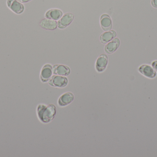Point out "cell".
I'll use <instances>...</instances> for the list:
<instances>
[{
	"label": "cell",
	"instance_id": "obj_1",
	"mask_svg": "<svg viewBox=\"0 0 157 157\" xmlns=\"http://www.w3.org/2000/svg\"><path fill=\"white\" fill-rule=\"evenodd\" d=\"M56 112L57 108L53 104H39L37 108L38 118L43 123H49L53 120L56 116Z\"/></svg>",
	"mask_w": 157,
	"mask_h": 157
},
{
	"label": "cell",
	"instance_id": "obj_2",
	"mask_svg": "<svg viewBox=\"0 0 157 157\" xmlns=\"http://www.w3.org/2000/svg\"><path fill=\"white\" fill-rule=\"evenodd\" d=\"M68 79L64 76L59 75H53L52 76L48 81V84L53 87L62 88L68 85Z\"/></svg>",
	"mask_w": 157,
	"mask_h": 157
},
{
	"label": "cell",
	"instance_id": "obj_3",
	"mask_svg": "<svg viewBox=\"0 0 157 157\" xmlns=\"http://www.w3.org/2000/svg\"><path fill=\"white\" fill-rule=\"evenodd\" d=\"M6 5L9 9L17 14H20L24 12L25 6L17 0H7Z\"/></svg>",
	"mask_w": 157,
	"mask_h": 157
},
{
	"label": "cell",
	"instance_id": "obj_4",
	"mask_svg": "<svg viewBox=\"0 0 157 157\" xmlns=\"http://www.w3.org/2000/svg\"><path fill=\"white\" fill-rule=\"evenodd\" d=\"M74 19V15L71 13L64 14L61 18L57 22L58 27L63 29L68 27L73 22Z\"/></svg>",
	"mask_w": 157,
	"mask_h": 157
},
{
	"label": "cell",
	"instance_id": "obj_5",
	"mask_svg": "<svg viewBox=\"0 0 157 157\" xmlns=\"http://www.w3.org/2000/svg\"><path fill=\"white\" fill-rule=\"evenodd\" d=\"M108 64V57L105 54H101L99 56L96 61V70L98 73H102L106 70Z\"/></svg>",
	"mask_w": 157,
	"mask_h": 157
},
{
	"label": "cell",
	"instance_id": "obj_6",
	"mask_svg": "<svg viewBox=\"0 0 157 157\" xmlns=\"http://www.w3.org/2000/svg\"><path fill=\"white\" fill-rule=\"evenodd\" d=\"M53 73L52 66L50 64H46L41 69L40 74V79L41 82L46 83L48 82Z\"/></svg>",
	"mask_w": 157,
	"mask_h": 157
},
{
	"label": "cell",
	"instance_id": "obj_7",
	"mask_svg": "<svg viewBox=\"0 0 157 157\" xmlns=\"http://www.w3.org/2000/svg\"><path fill=\"white\" fill-rule=\"evenodd\" d=\"M74 95L71 92H66L63 94L58 100V104L59 107H64L71 104L74 100Z\"/></svg>",
	"mask_w": 157,
	"mask_h": 157
},
{
	"label": "cell",
	"instance_id": "obj_8",
	"mask_svg": "<svg viewBox=\"0 0 157 157\" xmlns=\"http://www.w3.org/2000/svg\"><path fill=\"white\" fill-rule=\"evenodd\" d=\"M139 71L142 75L148 78L153 79L157 76V73L155 69L149 65H141L139 67Z\"/></svg>",
	"mask_w": 157,
	"mask_h": 157
},
{
	"label": "cell",
	"instance_id": "obj_9",
	"mask_svg": "<svg viewBox=\"0 0 157 157\" xmlns=\"http://www.w3.org/2000/svg\"><path fill=\"white\" fill-rule=\"evenodd\" d=\"M53 73L56 75L68 76L71 73V69L67 65H53Z\"/></svg>",
	"mask_w": 157,
	"mask_h": 157
},
{
	"label": "cell",
	"instance_id": "obj_10",
	"mask_svg": "<svg viewBox=\"0 0 157 157\" xmlns=\"http://www.w3.org/2000/svg\"><path fill=\"white\" fill-rule=\"evenodd\" d=\"M100 25L104 31H109L112 28V21L110 17L107 14H103L100 18Z\"/></svg>",
	"mask_w": 157,
	"mask_h": 157
},
{
	"label": "cell",
	"instance_id": "obj_11",
	"mask_svg": "<svg viewBox=\"0 0 157 157\" xmlns=\"http://www.w3.org/2000/svg\"><path fill=\"white\" fill-rule=\"evenodd\" d=\"M120 45V39L118 38H115L109 42H108L107 45L105 46V49H104L105 52L108 54H112L117 50Z\"/></svg>",
	"mask_w": 157,
	"mask_h": 157
},
{
	"label": "cell",
	"instance_id": "obj_12",
	"mask_svg": "<svg viewBox=\"0 0 157 157\" xmlns=\"http://www.w3.org/2000/svg\"><path fill=\"white\" fill-rule=\"evenodd\" d=\"M41 27L48 30H54L58 27V24L55 20L44 18L40 23Z\"/></svg>",
	"mask_w": 157,
	"mask_h": 157
},
{
	"label": "cell",
	"instance_id": "obj_13",
	"mask_svg": "<svg viewBox=\"0 0 157 157\" xmlns=\"http://www.w3.org/2000/svg\"><path fill=\"white\" fill-rule=\"evenodd\" d=\"M63 15V13L61 10L59 9H52L46 12L45 17L48 19L58 20L60 19Z\"/></svg>",
	"mask_w": 157,
	"mask_h": 157
},
{
	"label": "cell",
	"instance_id": "obj_14",
	"mask_svg": "<svg viewBox=\"0 0 157 157\" xmlns=\"http://www.w3.org/2000/svg\"><path fill=\"white\" fill-rule=\"evenodd\" d=\"M117 33L114 30H110L102 33L100 37V41L101 43L106 44L115 38Z\"/></svg>",
	"mask_w": 157,
	"mask_h": 157
},
{
	"label": "cell",
	"instance_id": "obj_15",
	"mask_svg": "<svg viewBox=\"0 0 157 157\" xmlns=\"http://www.w3.org/2000/svg\"><path fill=\"white\" fill-rule=\"evenodd\" d=\"M151 5L153 7L157 8V0H152Z\"/></svg>",
	"mask_w": 157,
	"mask_h": 157
},
{
	"label": "cell",
	"instance_id": "obj_16",
	"mask_svg": "<svg viewBox=\"0 0 157 157\" xmlns=\"http://www.w3.org/2000/svg\"><path fill=\"white\" fill-rule=\"evenodd\" d=\"M152 65L154 69H155V71L157 72V61L153 62L152 63Z\"/></svg>",
	"mask_w": 157,
	"mask_h": 157
},
{
	"label": "cell",
	"instance_id": "obj_17",
	"mask_svg": "<svg viewBox=\"0 0 157 157\" xmlns=\"http://www.w3.org/2000/svg\"><path fill=\"white\" fill-rule=\"evenodd\" d=\"M17 1H19V2L22 3H25L29 2H30L32 0H17Z\"/></svg>",
	"mask_w": 157,
	"mask_h": 157
}]
</instances>
